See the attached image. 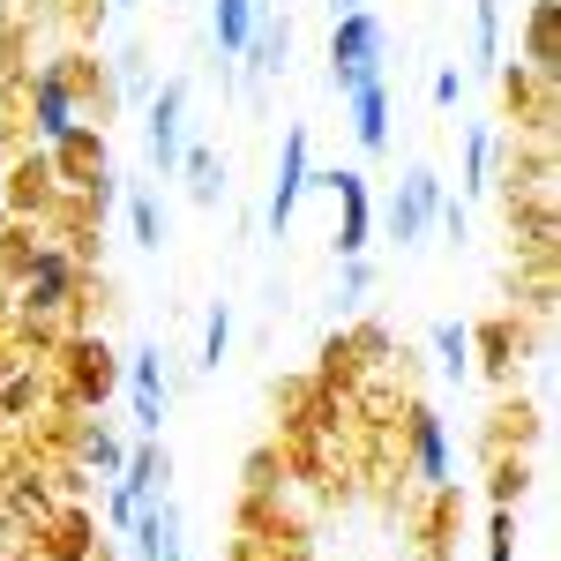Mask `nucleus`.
<instances>
[{
  "instance_id": "obj_3",
  "label": "nucleus",
  "mask_w": 561,
  "mask_h": 561,
  "mask_svg": "<svg viewBox=\"0 0 561 561\" xmlns=\"http://www.w3.org/2000/svg\"><path fill=\"white\" fill-rule=\"evenodd\" d=\"M165 479H173V457H165V442L150 434V442L135 449L128 465H121V486H113V524L128 531V524H135V510H142L150 494H165Z\"/></svg>"
},
{
  "instance_id": "obj_11",
  "label": "nucleus",
  "mask_w": 561,
  "mask_h": 561,
  "mask_svg": "<svg viewBox=\"0 0 561 561\" xmlns=\"http://www.w3.org/2000/svg\"><path fill=\"white\" fill-rule=\"evenodd\" d=\"M262 8L270 0H217L210 8V31H217V53H248V38H255V23H262Z\"/></svg>"
},
{
  "instance_id": "obj_12",
  "label": "nucleus",
  "mask_w": 561,
  "mask_h": 561,
  "mask_svg": "<svg viewBox=\"0 0 561 561\" xmlns=\"http://www.w3.org/2000/svg\"><path fill=\"white\" fill-rule=\"evenodd\" d=\"M412 449H420V479L427 486H449V434L434 412H412Z\"/></svg>"
},
{
  "instance_id": "obj_17",
  "label": "nucleus",
  "mask_w": 561,
  "mask_h": 561,
  "mask_svg": "<svg viewBox=\"0 0 561 561\" xmlns=\"http://www.w3.org/2000/svg\"><path fill=\"white\" fill-rule=\"evenodd\" d=\"M128 217H135V240H142V248H165V210H158V195H142V187H135Z\"/></svg>"
},
{
  "instance_id": "obj_6",
  "label": "nucleus",
  "mask_w": 561,
  "mask_h": 561,
  "mask_svg": "<svg viewBox=\"0 0 561 561\" xmlns=\"http://www.w3.org/2000/svg\"><path fill=\"white\" fill-rule=\"evenodd\" d=\"M322 187L337 195V210H345V225H337V255H367V232H375V203H367V180L359 173H322Z\"/></svg>"
},
{
  "instance_id": "obj_10",
  "label": "nucleus",
  "mask_w": 561,
  "mask_h": 561,
  "mask_svg": "<svg viewBox=\"0 0 561 561\" xmlns=\"http://www.w3.org/2000/svg\"><path fill=\"white\" fill-rule=\"evenodd\" d=\"M285 53H293V23H285L277 8H262V23H255V38H248L240 60H248L255 76H285Z\"/></svg>"
},
{
  "instance_id": "obj_7",
  "label": "nucleus",
  "mask_w": 561,
  "mask_h": 561,
  "mask_svg": "<svg viewBox=\"0 0 561 561\" xmlns=\"http://www.w3.org/2000/svg\"><path fill=\"white\" fill-rule=\"evenodd\" d=\"M128 397H135V427L142 434L165 427V359H158V345H142L128 359Z\"/></svg>"
},
{
  "instance_id": "obj_2",
  "label": "nucleus",
  "mask_w": 561,
  "mask_h": 561,
  "mask_svg": "<svg viewBox=\"0 0 561 561\" xmlns=\"http://www.w3.org/2000/svg\"><path fill=\"white\" fill-rule=\"evenodd\" d=\"M434 217H442V173H434V165H412L404 187H397V203H389V217H382L389 240H397V248H420Z\"/></svg>"
},
{
  "instance_id": "obj_14",
  "label": "nucleus",
  "mask_w": 561,
  "mask_h": 561,
  "mask_svg": "<svg viewBox=\"0 0 561 561\" xmlns=\"http://www.w3.org/2000/svg\"><path fill=\"white\" fill-rule=\"evenodd\" d=\"M31 300H38V307L68 300V255H60V248H45V255H38V270H31Z\"/></svg>"
},
{
  "instance_id": "obj_18",
  "label": "nucleus",
  "mask_w": 561,
  "mask_h": 561,
  "mask_svg": "<svg viewBox=\"0 0 561 561\" xmlns=\"http://www.w3.org/2000/svg\"><path fill=\"white\" fill-rule=\"evenodd\" d=\"M554 23H561V8L539 0V8H531V60H539L547 76H554Z\"/></svg>"
},
{
  "instance_id": "obj_8",
  "label": "nucleus",
  "mask_w": 561,
  "mask_h": 561,
  "mask_svg": "<svg viewBox=\"0 0 561 561\" xmlns=\"http://www.w3.org/2000/svg\"><path fill=\"white\" fill-rule=\"evenodd\" d=\"M31 105H38V135L60 150L68 135L83 128L76 121V98H68V68H38V90H31Z\"/></svg>"
},
{
  "instance_id": "obj_21",
  "label": "nucleus",
  "mask_w": 561,
  "mask_h": 561,
  "mask_svg": "<svg viewBox=\"0 0 561 561\" xmlns=\"http://www.w3.org/2000/svg\"><path fill=\"white\" fill-rule=\"evenodd\" d=\"M486 150H494V135H486V128L465 135V187H486Z\"/></svg>"
},
{
  "instance_id": "obj_25",
  "label": "nucleus",
  "mask_w": 561,
  "mask_h": 561,
  "mask_svg": "<svg viewBox=\"0 0 561 561\" xmlns=\"http://www.w3.org/2000/svg\"><path fill=\"white\" fill-rule=\"evenodd\" d=\"M158 561H187V554H180V547H165V554H158Z\"/></svg>"
},
{
  "instance_id": "obj_19",
  "label": "nucleus",
  "mask_w": 561,
  "mask_h": 561,
  "mask_svg": "<svg viewBox=\"0 0 561 561\" xmlns=\"http://www.w3.org/2000/svg\"><path fill=\"white\" fill-rule=\"evenodd\" d=\"M472 45H479V68H494V60H502V0H479V31H472Z\"/></svg>"
},
{
  "instance_id": "obj_26",
  "label": "nucleus",
  "mask_w": 561,
  "mask_h": 561,
  "mask_svg": "<svg viewBox=\"0 0 561 561\" xmlns=\"http://www.w3.org/2000/svg\"><path fill=\"white\" fill-rule=\"evenodd\" d=\"M105 8H128V0H105Z\"/></svg>"
},
{
  "instance_id": "obj_15",
  "label": "nucleus",
  "mask_w": 561,
  "mask_h": 561,
  "mask_svg": "<svg viewBox=\"0 0 561 561\" xmlns=\"http://www.w3.org/2000/svg\"><path fill=\"white\" fill-rule=\"evenodd\" d=\"M434 352H442V375H472V330L465 322H434Z\"/></svg>"
},
{
  "instance_id": "obj_9",
  "label": "nucleus",
  "mask_w": 561,
  "mask_h": 561,
  "mask_svg": "<svg viewBox=\"0 0 561 561\" xmlns=\"http://www.w3.org/2000/svg\"><path fill=\"white\" fill-rule=\"evenodd\" d=\"M352 135H359V150H389V83L382 76H367V83H352Z\"/></svg>"
},
{
  "instance_id": "obj_4",
  "label": "nucleus",
  "mask_w": 561,
  "mask_h": 561,
  "mask_svg": "<svg viewBox=\"0 0 561 561\" xmlns=\"http://www.w3.org/2000/svg\"><path fill=\"white\" fill-rule=\"evenodd\" d=\"M307 187H314V165H307V128H293V135H285V150H277V180H270V203H262L270 232H285V225H293V210H300Z\"/></svg>"
},
{
  "instance_id": "obj_1",
  "label": "nucleus",
  "mask_w": 561,
  "mask_h": 561,
  "mask_svg": "<svg viewBox=\"0 0 561 561\" xmlns=\"http://www.w3.org/2000/svg\"><path fill=\"white\" fill-rule=\"evenodd\" d=\"M367 76H382V15L375 8H352V15H337V31H330V83L352 90V83H367Z\"/></svg>"
},
{
  "instance_id": "obj_5",
  "label": "nucleus",
  "mask_w": 561,
  "mask_h": 561,
  "mask_svg": "<svg viewBox=\"0 0 561 561\" xmlns=\"http://www.w3.org/2000/svg\"><path fill=\"white\" fill-rule=\"evenodd\" d=\"M180 113H187V83H158V98H150V165L158 173H180V150H187Z\"/></svg>"
},
{
  "instance_id": "obj_24",
  "label": "nucleus",
  "mask_w": 561,
  "mask_h": 561,
  "mask_svg": "<svg viewBox=\"0 0 561 561\" xmlns=\"http://www.w3.org/2000/svg\"><path fill=\"white\" fill-rule=\"evenodd\" d=\"M352 8H367V0H330V15H352Z\"/></svg>"
},
{
  "instance_id": "obj_13",
  "label": "nucleus",
  "mask_w": 561,
  "mask_h": 561,
  "mask_svg": "<svg viewBox=\"0 0 561 561\" xmlns=\"http://www.w3.org/2000/svg\"><path fill=\"white\" fill-rule=\"evenodd\" d=\"M180 173H187V195H195V203H217V195H225V158H217L210 142H187V150H180Z\"/></svg>"
},
{
  "instance_id": "obj_22",
  "label": "nucleus",
  "mask_w": 561,
  "mask_h": 561,
  "mask_svg": "<svg viewBox=\"0 0 561 561\" xmlns=\"http://www.w3.org/2000/svg\"><path fill=\"white\" fill-rule=\"evenodd\" d=\"M457 98H465V76H457V68H442V76H434V105H457Z\"/></svg>"
},
{
  "instance_id": "obj_23",
  "label": "nucleus",
  "mask_w": 561,
  "mask_h": 561,
  "mask_svg": "<svg viewBox=\"0 0 561 561\" xmlns=\"http://www.w3.org/2000/svg\"><path fill=\"white\" fill-rule=\"evenodd\" d=\"M359 293H367V262L352 255V262H345V300H359Z\"/></svg>"
},
{
  "instance_id": "obj_20",
  "label": "nucleus",
  "mask_w": 561,
  "mask_h": 561,
  "mask_svg": "<svg viewBox=\"0 0 561 561\" xmlns=\"http://www.w3.org/2000/svg\"><path fill=\"white\" fill-rule=\"evenodd\" d=\"M83 457L98 465V472H121V465H128V457H121V442H113L105 427H90V434H83Z\"/></svg>"
},
{
  "instance_id": "obj_16",
  "label": "nucleus",
  "mask_w": 561,
  "mask_h": 561,
  "mask_svg": "<svg viewBox=\"0 0 561 561\" xmlns=\"http://www.w3.org/2000/svg\"><path fill=\"white\" fill-rule=\"evenodd\" d=\"M225 352H232V307L217 300V307H210V322H203V367H210V375L225 367Z\"/></svg>"
}]
</instances>
